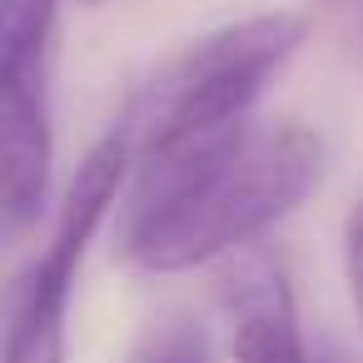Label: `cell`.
<instances>
[{
    "mask_svg": "<svg viewBox=\"0 0 363 363\" xmlns=\"http://www.w3.org/2000/svg\"><path fill=\"white\" fill-rule=\"evenodd\" d=\"M125 219V259L150 274H184L264 244L323 174V145L308 125H229L209 140L140 160Z\"/></svg>",
    "mask_w": 363,
    "mask_h": 363,
    "instance_id": "cell-1",
    "label": "cell"
},
{
    "mask_svg": "<svg viewBox=\"0 0 363 363\" xmlns=\"http://www.w3.org/2000/svg\"><path fill=\"white\" fill-rule=\"evenodd\" d=\"M308 35V21L294 11H264L244 16L234 26H219L169 55L130 100L125 120L115 125L130 145V160H155L164 150L209 140L239 120H249L254 100L269 90V80L298 55Z\"/></svg>",
    "mask_w": 363,
    "mask_h": 363,
    "instance_id": "cell-2",
    "label": "cell"
},
{
    "mask_svg": "<svg viewBox=\"0 0 363 363\" xmlns=\"http://www.w3.org/2000/svg\"><path fill=\"white\" fill-rule=\"evenodd\" d=\"M130 164L135 160H130L125 135L110 130L70 174L55 234H50L45 254L35 259V269L21 279L6 328H0V363H65V318H70L75 284H80V264H85V249L100 234L110 204L120 199Z\"/></svg>",
    "mask_w": 363,
    "mask_h": 363,
    "instance_id": "cell-3",
    "label": "cell"
},
{
    "mask_svg": "<svg viewBox=\"0 0 363 363\" xmlns=\"http://www.w3.org/2000/svg\"><path fill=\"white\" fill-rule=\"evenodd\" d=\"M219 264H224L219 294L229 313L234 363H313L298 328V303H294L284 259L269 244H249Z\"/></svg>",
    "mask_w": 363,
    "mask_h": 363,
    "instance_id": "cell-4",
    "label": "cell"
},
{
    "mask_svg": "<svg viewBox=\"0 0 363 363\" xmlns=\"http://www.w3.org/2000/svg\"><path fill=\"white\" fill-rule=\"evenodd\" d=\"M50 115H45V80L0 85V244L21 234L50 179Z\"/></svg>",
    "mask_w": 363,
    "mask_h": 363,
    "instance_id": "cell-5",
    "label": "cell"
},
{
    "mask_svg": "<svg viewBox=\"0 0 363 363\" xmlns=\"http://www.w3.org/2000/svg\"><path fill=\"white\" fill-rule=\"evenodd\" d=\"M60 0H0V85L45 80Z\"/></svg>",
    "mask_w": 363,
    "mask_h": 363,
    "instance_id": "cell-6",
    "label": "cell"
},
{
    "mask_svg": "<svg viewBox=\"0 0 363 363\" xmlns=\"http://www.w3.org/2000/svg\"><path fill=\"white\" fill-rule=\"evenodd\" d=\"M130 363H214V343L194 318L169 313V318L150 323V333L140 338Z\"/></svg>",
    "mask_w": 363,
    "mask_h": 363,
    "instance_id": "cell-7",
    "label": "cell"
},
{
    "mask_svg": "<svg viewBox=\"0 0 363 363\" xmlns=\"http://www.w3.org/2000/svg\"><path fill=\"white\" fill-rule=\"evenodd\" d=\"M343 274H348V294H353V313L363 328V204L348 214L343 224Z\"/></svg>",
    "mask_w": 363,
    "mask_h": 363,
    "instance_id": "cell-8",
    "label": "cell"
},
{
    "mask_svg": "<svg viewBox=\"0 0 363 363\" xmlns=\"http://www.w3.org/2000/svg\"><path fill=\"white\" fill-rule=\"evenodd\" d=\"M358 55H363V26H358Z\"/></svg>",
    "mask_w": 363,
    "mask_h": 363,
    "instance_id": "cell-9",
    "label": "cell"
},
{
    "mask_svg": "<svg viewBox=\"0 0 363 363\" xmlns=\"http://www.w3.org/2000/svg\"><path fill=\"white\" fill-rule=\"evenodd\" d=\"M328 363H348V358H343V353H338V358H328Z\"/></svg>",
    "mask_w": 363,
    "mask_h": 363,
    "instance_id": "cell-10",
    "label": "cell"
},
{
    "mask_svg": "<svg viewBox=\"0 0 363 363\" xmlns=\"http://www.w3.org/2000/svg\"><path fill=\"white\" fill-rule=\"evenodd\" d=\"M85 6H90V0H85Z\"/></svg>",
    "mask_w": 363,
    "mask_h": 363,
    "instance_id": "cell-11",
    "label": "cell"
}]
</instances>
